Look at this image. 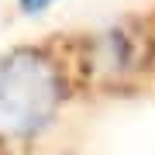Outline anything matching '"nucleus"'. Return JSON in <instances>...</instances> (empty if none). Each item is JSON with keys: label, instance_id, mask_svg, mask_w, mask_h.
<instances>
[{"label": "nucleus", "instance_id": "f257e3e1", "mask_svg": "<svg viewBox=\"0 0 155 155\" xmlns=\"http://www.w3.org/2000/svg\"><path fill=\"white\" fill-rule=\"evenodd\" d=\"M66 97L59 62L41 48L0 55V145L31 141L52 124Z\"/></svg>", "mask_w": 155, "mask_h": 155}, {"label": "nucleus", "instance_id": "f03ea898", "mask_svg": "<svg viewBox=\"0 0 155 155\" xmlns=\"http://www.w3.org/2000/svg\"><path fill=\"white\" fill-rule=\"evenodd\" d=\"M52 4H59V0H17V11L21 14H45Z\"/></svg>", "mask_w": 155, "mask_h": 155}]
</instances>
